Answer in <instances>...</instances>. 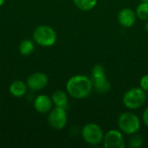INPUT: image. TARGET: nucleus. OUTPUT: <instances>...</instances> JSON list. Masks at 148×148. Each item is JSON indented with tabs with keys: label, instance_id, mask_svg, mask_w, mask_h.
<instances>
[{
	"label": "nucleus",
	"instance_id": "1",
	"mask_svg": "<svg viewBox=\"0 0 148 148\" xmlns=\"http://www.w3.org/2000/svg\"><path fill=\"white\" fill-rule=\"evenodd\" d=\"M93 81L83 75H76L69 79L66 84V90L69 96L81 100L88 97L93 90Z\"/></svg>",
	"mask_w": 148,
	"mask_h": 148
},
{
	"label": "nucleus",
	"instance_id": "2",
	"mask_svg": "<svg viewBox=\"0 0 148 148\" xmlns=\"http://www.w3.org/2000/svg\"><path fill=\"white\" fill-rule=\"evenodd\" d=\"M32 36L35 43L46 48L53 46L57 39L56 30L52 27L45 24L37 26L34 29Z\"/></svg>",
	"mask_w": 148,
	"mask_h": 148
},
{
	"label": "nucleus",
	"instance_id": "3",
	"mask_svg": "<svg viewBox=\"0 0 148 148\" xmlns=\"http://www.w3.org/2000/svg\"><path fill=\"white\" fill-rule=\"evenodd\" d=\"M119 129L125 134L133 135L140 129V118L131 112H124L118 118Z\"/></svg>",
	"mask_w": 148,
	"mask_h": 148
},
{
	"label": "nucleus",
	"instance_id": "4",
	"mask_svg": "<svg viewBox=\"0 0 148 148\" xmlns=\"http://www.w3.org/2000/svg\"><path fill=\"white\" fill-rule=\"evenodd\" d=\"M147 94L140 87L133 88L125 92L122 97L124 106L131 110L140 108L144 105L147 100Z\"/></svg>",
	"mask_w": 148,
	"mask_h": 148
},
{
	"label": "nucleus",
	"instance_id": "5",
	"mask_svg": "<svg viewBox=\"0 0 148 148\" xmlns=\"http://www.w3.org/2000/svg\"><path fill=\"white\" fill-rule=\"evenodd\" d=\"M83 140L90 146H98L103 141L104 133L101 127L95 123H87L82 129Z\"/></svg>",
	"mask_w": 148,
	"mask_h": 148
},
{
	"label": "nucleus",
	"instance_id": "6",
	"mask_svg": "<svg viewBox=\"0 0 148 148\" xmlns=\"http://www.w3.org/2000/svg\"><path fill=\"white\" fill-rule=\"evenodd\" d=\"M68 121L66 109L59 107H55L49 112L48 122L55 130H62L65 127Z\"/></svg>",
	"mask_w": 148,
	"mask_h": 148
},
{
	"label": "nucleus",
	"instance_id": "7",
	"mask_svg": "<svg viewBox=\"0 0 148 148\" xmlns=\"http://www.w3.org/2000/svg\"><path fill=\"white\" fill-rule=\"evenodd\" d=\"M103 147L105 148H124L126 143L123 136V133L121 130L112 129L104 134Z\"/></svg>",
	"mask_w": 148,
	"mask_h": 148
},
{
	"label": "nucleus",
	"instance_id": "8",
	"mask_svg": "<svg viewBox=\"0 0 148 148\" xmlns=\"http://www.w3.org/2000/svg\"><path fill=\"white\" fill-rule=\"evenodd\" d=\"M49 83L48 75L42 72H35L31 74L26 81L29 89L32 91H40L43 89Z\"/></svg>",
	"mask_w": 148,
	"mask_h": 148
},
{
	"label": "nucleus",
	"instance_id": "9",
	"mask_svg": "<svg viewBox=\"0 0 148 148\" xmlns=\"http://www.w3.org/2000/svg\"><path fill=\"white\" fill-rule=\"evenodd\" d=\"M136 19V13L131 8H123L118 13V22L122 27L131 28L134 25Z\"/></svg>",
	"mask_w": 148,
	"mask_h": 148
},
{
	"label": "nucleus",
	"instance_id": "10",
	"mask_svg": "<svg viewBox=\"0 0 148 148\" xmlns=\"http://www.w3.org/2000/svg\"><path fill=\"white\" fill-rule=\"evenodd\" d=\"M53 105L51 97L46 95H37L33 102L34 108L39 114H49V112L52 109Z\"/></svg>",
	"mask_w": 148,
	"mask_h": 148
},
{
	"label": "nucleus",
	"instance_id": "11",
	"mask_svg": "<svg viewBox=\"0 0 148 148\" xmlns=\"http://www.w3.org/2000/svg\"><path fill=\"white\" fill-rule=\"evenodd\" d=\"M93 81V87L94 89L99 94H104L110 90L111 84L108 80L106 75L99 76L95 78H91Z\"/></svg>",
	"mask_w": 148,
	"mask_h": 148
},
{
	"label": "nucleus",
	"instance_id": "12",
	"mask_svg": "<svg viewBox=\"0 0 148 148\" xmlns=\"http://www.w3.org/2000/svg\"><path fill=\"white\" fill-rule=\"evenodd\" d=\"M27 89L28 87L26 82L20 80H16L12 82L9 88V91L10 95L14 97H23V95H26Z\"/></svg>",
	"mask_w": 148,
	"mask_h": 148
},
{
	"label": "nucleus",
	"instance_id": "13",
	"mask_svg": "<svg viewBox=\"0 0 148 148\" xmlns=\"http://www.w3.org/2000/svg\"><path fill=\"white\" fill-rule=\"evenodd\" d=\"M51 99L53 101V104L56 107L62 108L67 109L69 106V98H68V94L62 90H56L51 95Z\"/></svg>",
	"mask_w": 148,
	"mask_h": 148
},
{
	"label": "nucleus",
	"instance_id": "14",
	"mask_svg": "<svg viewBox=\"0 0 148 148\" xmlns=\"http://www.w3.org/2000/svg\"><path fill=\"white\" fill-rule=\"evenodd\" d=\"M35 49V42L29 39L22 41L19 45V52L23 56H29L33 53Z\"/></svg>",
	"mask_w": 148,
	"mask_h": 148
},
{
	"label": "nucleus",
	"instance_id": "15",
	"mask_svg": "<svg viewBox=\"0 0 148 148\" xmlns=\"http://www.w3.org/2000/svg\"><path fill=\"white\" fill-rule=\"evenodd\" d=\"M75 5L82 11H89L93 10L96 4L97 0H73Z\"/></svg>",
	"mask_w": 148,
	"mask_h": 148
},
{
	"label": "nucleus",
	"instance_id": "16",
	"mask_svg": "<svg viewBox=\"0 0 148 148\" xmlns=\"http://www.w3.org/2000/svg\"><path fill=\"white\" fill-rule=\"evenodd\" d=\"M136 16L141 20H148V3L141 2L136 8Z\"/></svg>",
	"mask_w": 148,
	"mask_h": 148
},
{
	"label": "nucleus",
	"instance_id": "17",
	"mask_svg": "<svg viewBox=\"0 0 148 148\" xmlns=\"http://www.w3.org/2000/svg\"><path fill=\"white\" fill-rule=\"evenodd\" d=\"M143 144V139L141 136L138 134H133L132 138L129 140V147L131 148H140L142 147Z\"/></svg>",
	"mask_w": 148,
	"mask_h": 148
},
{
	"label": "nucleus",
	"instance_id": "18",
	"mask_svg": "<svg viewBox=\"0 0 148 148\" xmlns=\"http://www.w3.org/2000/svg\"><path fill=\"white\" fill-rule=\"evenodd\" d=\"M106 75L105 73V69L102 65L101 64H96L93 67L92 69V78L99 77V76H103Z\"/></svg>",
	"mask_w": 148,
	"mask_h": 148
},
{
	"label": "nucleus",
	"instance_id": "19",
	"mask_svg": "<svg viewBox=\"0 0 148 148\" xmlns=\"http://www.w3.org/2000/svg\"><path fill=\"white\" fill-rule=\"evenodd\" d=\"M140 87L146 92H148V74L141 77L140 81Z\"/></svg>",
	"mask_w": 148,
	"mask_h": 148
},
{
	"label": "nucleus",
	"instance_id": "20",
	"mask_svg": "<svg viewBox=\"0 0 148 148\" xmlns=\"http://www.w3.org/2000/svg\"><path fill=\"white\" fill-rule=\"evenodd\" d=\"M142 121L144 122V124L148 127V107L144 110L143 114H142Z\"/></svg>",
	"mask_w": 148,
	"mask_h": 148
},
{
	"label": "nucleus",
	"instance_id": "21",
	"mask_svg": "<svg viewBox=\"0 0 148 148\" xmlns=\"http://www.w3.org/2000/svg\"><path fill=\"white\" fill-rule=\"evenodd\" d=\"M145 29H146V30L148 32V20H147V23L145 24Z\"/></svg>",
	"mask_w": 148,
	"mask_h": 148
},
{
	"label": "nucleus",
	"instance_id": "22",
	"mask_svg": "<svg viewBox=\"0 0 148 148\" xmlns=\"http://www.w3.org/2000/svg\"><path fill=\"white\" fill-rule=\"evenodd\" d=\"M4 1H5V0H0V7L4 3Z\"/></svg>",
	"mask_w": 148,
	"mask_h": 148
},
{
	"label": "nucleus",
	"instance_id": "23",
	"mask_svg": "<svg viewBox=\"0 0 148 148\" xmlns=\"http://www.w3.org/2000/svg\"><path fill=\"white\" fill-rule=\"evenodd\" d=\"M141 2H145V3H148V0H140Z\"/></svg>",
	"mask_w": 148,
	"mask_h": 148
},
{
	"label": "nucleus",
	"instance_id": "24",
	"mask_svg": "<svg viewBox=\"0 0 148 148\" xmlns=\"http://www.w3.org/2000/svg\"><path fill=\"white\" fill-rule=\"evenodd\" d=\"M147 99H148V94H147Z\"/></svg>",
	"mask_w": 148,
	"mask_h": 148
}]
</instances>
